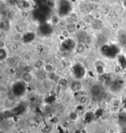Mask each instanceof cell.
<instances>
[{"mask_svg": "<svg viewBox=\"0 0 126 133\" xmlns=\"http://www.w3.org/2000/svg\"><path fill=\"white\" fill-rule=\"evenodd\" d=\"M0 28L3 32H7L10 30V21L7 18H4L1 21L0 23Z\"/></svg>", "mask_w": 126, "mask_h": 133, "instance_id": "10", "label": "cell"}, {"mask_svg": "<svg viewBox=\"0 0 126 133\" xmlns=\"http://www.w3.org/2000/svg\"><path fill=\"white\" fill-rule=\"evenodd\" d=\"M36 34L33 32H25L23 36H22V41L24 43H31L35 40L36 39Z\"/></svg>", "mask_w": 126, "mask_h": 133, "instance_id": "8", "label": "cell"}, {"mask_svg": "<svg viewBox=\"0 0 126 133\" xmlns=\"http://www.w3.org/2000/svg\"><path fill=\"white\" fill-rule=\"evenodd\" d=\"M44 64H45V63H44V61L42 60H37L35 63H34V68L38 70H39L40 69H42Z\"/></svg>", "mask_w": 126, "mask_h": 133, "instance_id": "16", "label": "cell"}, {"mask_svg": "<svg viewBox=\"0 0 126 133\" xmlns=\"http://www.w3.org/2000/svg\"><path fill=\"white\" fill-rule=\"evenodd\" d=\"M77 1H79L83 2V1H86V0H77Z\"/></svg>", "mask_w": 126, "mask_h": 133, "instance_id": "25", "label": "cell"}, {"mask_svg": "<svg viewBox=\"0 0 126 133\" xmlns=\"http://www.w3.org/2000/svg\"><path fill=\"white\" fill-rule=\"evenodd\" d=\"M89 1H92V2H94V1H96L97 0H89Z\"/></svg>", "mask_w": 126, "mask_h": 133, "instance_id": "24", "label": "cell"}, {"mask_svg": "<svg viewBox=\"0 0 126 133\" xmlns=\"http://www.w3.org/2000/svg\"><path fill=\"white\" fill-rule=\"evenodd\" d=\"M19 14L20 17L24 19H28L30 17V10H19Z\"/></svg>", "mask_w": 126, "mask_h": 133, "instance_id": "15", "label": "cell"}, {"mask_svg": "<svg viewBox=\"0 0 126 133\" xmlns=\"http://www.w3.org/2000/svg\"><path fill=\"white\" fill-rule=\"evenodd\" d=\"M100 51L101 54L105 58L114 59L119 56L120 48L115 44H104L101 46Z\"/></svg>", "mask_w": 126, "mask_h": 133, "instance_id": "2", "label": "cell"}, {"mask_svg": "<svg viewBox=\"0 0 126 133\" xmlns=\"http://www.w3.org/2000/svg\"><path fill=\"white\" fill-rule=\"evenodd\" d=\"M91 95L93 99L98 100L102 97L105 93V89L102 85L99 84H95L91 88Z\"/></svg>", "mask_w": 126, "mask_h": 133, "instance_id": "5", "label": "cell"}, {"mask_svg": "<svg viewBox=\"0 0 126 133\" xmlns=\"http://www.w3.org/2000/svg\"><path fill=\"white\" fill-rule=\"evenodd\" d=\"M8 51L6 47L0 48V60L1 62L5 61L8 58Z\"/></svg>", "mask_w": 126, "mask_h": 133, "instance_id": "11", "label": "cell"}, {"mask_svg": "<svg viewBox=\"0 0 126 133\" xmlns=\"http://www.w3.org/2000/svg\"><path fill=\"white\" fill-rule=\"evenodd\" d=\"M71 72L74 78L77 80H81L84 78L86 74V68L81 63H76L73 65Z\"/></svg>", "mask_w": 126, "mask_h": 133, "instance_id": "3", "label": "cell"}, {"mask_svg": "<svg viewBox=\"0 0 126 133\" xmlns=\"http://www.w3.org/2000/svg\"><path fill=\"white\" fill-rule=\"evenodd\" d=\"M74 133H81V131H80L79 130H76V131H75Z\"/></svg>", "mask_w": 126, "mask_h": 133, "instance_id": "23", "label": "cell"}, {"mask_svg": "<svg viewBox=\"0 0 126 133\" xmlns=\"http://www.w3.org/2000/svg\"><path fill=\"white\" fill-rule=\"evenodd\" d=\"M22 80L25 83H30L33 80V76L29 72H25L22 74Z\"/></svg>", "mask_w": 126, "mask_h": 133, "instance_id": "12", "label": "cell"}, {"mask_svg": "<svg viewBox=\"0 0 126 133\" xmlns=\"http://www.w3.org/2000/svg\"><path fill=\"white\" fill-rule=\"evenodd\" d=\"M26 83L23 81H17L13 84L12 87V94L16 97H21L26 92Z\"/></svg>", "mask_w": 126, "mask_h": 133, "instance_id": "4", "label": "cell"}, {"mask_svg": "<svg viewBox=\"0 0 126 133\" xmlns=\"http://www.w3.org/2000/svg\"><path fill=\"white\" fill-rule=\"evenodd\" d=\"M62 47L65 51H72L76 47L74 40L71 38H65L62 43Z\"/></svg>", "mask_w": 126, "mask_h": 133, "instance_id": "7", "label": "cell"}, {"mask_svg": "<svg viewBox=\"0 0 126 133\" xmlns=\"http://www.w3.org/2000/svg\"><path fill=\"white\" fill-rule=\"evenodd\" d=\"M56 7L57 14L62 18L70 15L73 10L74 6L70 0H58Z\"/></svg>", "mask_w": 126, "mask_h": 133, "instance_id": "1", "label": "cell"}, {"mask_svg": "<svg viewBox=\"0 0 126 133\" xmlns=\"http://www.w3.org/2000/svg\"><path fill=\"white\" fill-rule=\"evenodd\" d=\"M121 3H122V6L123 7L126 9V0H122Z\"/></svg>", "mask_w": 126, "mask_h": 133, "instance_id": "22", "label": "cell"}, {"mask_svg": "<svg viewBox=\"0 0 126 133\" xmlns=\"http://www.w3.org/2000/svg\"><path fill=\"white\" fill-rule=\"evenodd\" d=\"M18 10H30L32 3L30 0H20L16 5Z\"/></svg>", "mask_w": 126, "mask_h": 133, "instance_id": "9", "label": "cell"}, {"mask_svg": "<svg viewBox=\"0 0 126 133\" xmlns=\"http://www.w3.org/2000/svg\"><path fill=\"white\" fill-rule=\"evenodd\" d=\"M79 82H73L71 85V89L73 91H77L81 88V84L79 83Z\"/></svg>", "mask_w": 126, "mask_h": 133, "instance_id": "19", "label": "cell"}, {"mask_svg": "<svg viewBox=\"0 0 126 133\" xmlns=\"http://www.w3.org/2000/svg\"><path fill=\"white\" fill-rule=\"evenodd\" d=\"M69 117L71 121H76V120L77 119L78 114H77V113L75 112V111H72V112L70 114Z\"/></svg>", "mask_w": 126, "mask_h": 133, "instance_id": "20", "label": "cell"}, {"mask_svg": "<svg viewBox=\"0 0 126 133\" xmlns=\"http://www.w3.org/2000/svg\"><path fill=\"white\" fill-rule=\"evenodd\" d=\"M95 70H96V72H97L98 74H102L104 73V70H105L104 66H103L102 65L98 64V65H96Z\"/></svg>", "mask_w": 126, "mask_h": 133, "instance_id": "18", "label": "cell"}, {"mask_svg": "<svg viewBox=\"0 0 126 133\" xmlns=\"http://www.w3.org/2000/svg\"><path fill=\"white\" fill-rule=\"evenodd\" d=\"M43 71L46 73H52L54 71V66L50 63H45L42 68Z\"/></svg>", "mask_w": 126, "mask_h": 133, "instance_id": "13", "label": "cell"}, {"mask_svg": "<svg viewBox=\"0 0 126 133\" xmlns=\"http://www.w3.org/2000/svg\"><path fill=\"white\" fill-rule=\"evenodd\" d=\"M66 29H67L68 32H69L70 34H71V33H73V32H74L76 29V24H74V22H70V23L67 24V26H66Z\"/></svg>", "mask_w": 126, "mask_h": 133, "instance_id": "17", "label": "cell"}, {"mask_svg": "<svg viewBox=\"0 0 126 133\" xmlns=\"http://www.w3.org/2000/svg\"><path fill=\"white\" fill-rule=\"evenodd\" d=\"M38 31L39 34L44 37L51 35L54 32L53 25L50 22H44L39 27Z\"/></svg>", "mask_w": 126, "mask_h": 133, "instance_id": "6", "label": "cell"}, {"mask_svg": "<svg viewBox=\"0 0 126 133\" xmlns=\"http://www.w3.org/2000/svg\"><path fill=\"white\" fill-rule=\"evenodd\" d=\"M60 18H61V17L57 14L51 15L50 18H49L50 23L51 24H52L53 26L54 25H57V24H58L60 22Z\"/></svg>", "mask_w": 126, "mask_h": 133, "instance_id": "14", "label": "cell"}, {"mask_svg": "<svg viewBox=\"0 0 126 133\" xmlns=\"http://www.w3.org/2000/svg\"><path fill=\"white\" fill-rule=\"evenodd\" d=\"M20 0H7V3L11 6H16Z\"/></svg>", "mask_w": 126, "mask_h": 133, "instance_id": "21", "label": "cell"}]
</instances>
